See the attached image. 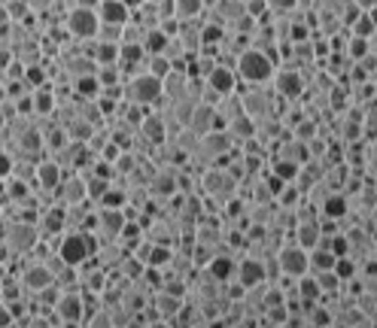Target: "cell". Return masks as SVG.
Wrapping results in <instances>:
<instances>
[{"instance_id": "7bdbcfd3", "label": "cell", "mask_w": 377, "mask_h": 328, "mask_svg": "<svg viewBox=\"0 0 377 328\" xmlns=\"http://www.w3.org/2000/svg\"><path fill=\"white\" fill-rule=\"evenodd\" d=\"M122 271H125L128 280H140V274L146 271V264L140 259H134V255H128V259H122Z\"/></svg>"}, {"instance_id": "4fadbf2b", "label": "cell", "mask_w": 377, "mask_h": 328, "mask_svg": "<svg viewBox=\"0 0 377 328\" xmlns=\"http://www.w3.org/2000/svg\"><path fill=\"white\" fill-rule=\"evenodd\" d=\"M234 86H238V76H234V70L231 67H222V64H216V70H213V74L204 79V88L213 91L216 98L234 95Z\"/></svg>"}, {"instance_id": "b9f144b4", "label": "cell", "mask_w": 377, "mask_h": 328, "mask_svg": "<svg viewBox=\"0 0 377 328\" xmlns=\"http://www.w3.org/2000/svg\"><path fill=\"white\" fill-rule=\"evenodd\" d=\"M347 34H350V37H359V40H371V37L377 34V28L371 25V18H369V16H362L359 22H356V25L347 30Z\"/></svg>"}, {"instance_id": "4316f807", "label": "cell", "mask_w": 377, "mask_h": 328, "mask_svg": "<svg viewBox=\"0 0 377 328\" xmlns=\"http://www.w3.org/2000/svg\"><path fill=\"white\" fill-rule=\"evenodd\" d=\"M226 131H228L231 143H247V140H253V137H256V122H253V119H247V116H240V119L228 122V125H226Z\"/></svg>"}, {"instance_id": "7402d4cb", "label": "cell", "mask_w": 377, "mask_h": 328, "mask_svg": "<svg viewBox=\"0 0 377 328\" xmlns=\"http://www.w3.org/2000/svg\"><path fill=\"white\" fill-rule=\"evenodd\" d=\"M152 307H156V316L158 320H165V322H174L180 310L186 304H182V298H177V295H168V292H156V298H152Z\"/></svg>"}, {"instance_id": "9a60e30c", "label": "cell", "mask_w": 377, "mask_h": 328, "mask_svg": "<svg viewBox=\"0 0 377 328\" xmlns=\"http://www.w3.org/2000/svg\"><path fill=\"white\" fill-rule=\"evenodd\" d=\"M95 225H98V231L104 234V238H110V240H119L122 228H125V225H128V219H125V210H98V213H95Z\"/></svg>"}, {"instance_id": "44dd1931", "label": "cell", "mask_w": 377, "mask_h": 328, "mask_svg": "<svg viewBox=\"0 0 377 328\" xmlns=\"http://www.w3.org/2000/svg\"><path fill=\"white\" fill-rule=\"evenodd\" d=\"M22 283L28 286L30 292L43 295L46 289H52V286H55V276H52V271H49L46 264H30V268L22 274Z\"/></svg>"}, {"instance_id": "816d5d0a", "label": "cell", "mask_w": 377, "mask_h": 328, "mask_svg": "<svg viewBox=\"0 0 377 328\" xmlns=\"http://www.w3.org/2000/svg\"><path fill=\"white\" fill-rule=\"evenodd\" d=\"M9 25V16H6V4H0V28Z\"/></svg>"}, {"instance_id": "4dcf8cb0", "label": "cell", "mask_w": 377, "mask_h": 328, "mask_svg": "<svg viewBox=\"0 0 377 328\" xmlns=\"http://www.w3.org/2000/svg\"><path fill=\"white\" fill-rule=\"evenodd\" d=\"M95 64L98 67H119V43H100V40H98Z\"/></svg>"}, {"instance_id": "11a10c76", "label": "cell", "mask_w": 377, "mask_h": 328, "mask_svg": "<svg viewBox=\"0 0 377 328\" xmlns=\"http://www.w3.org/2000/svg\"><path fill=\"white\" fill-rule=\"evenodd\" d=\"M55 328H64V325H55Z\"/></svg>"}, {"instance_id": "1f68e13d", "label": "cell", "mask_w": 377, "mask_h": 328, "mask_svg": "<svg viewBox=\"0 0 377 328\" xmlns=\"http://www.w3.org/2000/svg\"><path fill=\"white\" fill-rule=\"evenodd\" d=\"M168 43H170V37H168L161 28H152V30H146V40H144L146 55H165Z\"/></svg>"}, {"instance_id": "cb8c5ba5", "label": "cell", "mask_w": 377, "mask_h": 328, "mask_svg": "<svg viewBox=\"0 0 377 328\" xmlns=\"http://www.w3.org/2000/svg\"><path fill=\"white\" fill-rule=\"evenodd\" d=\"M204 9H207V4H201V0H177V16L174 18L180 25H201Z\"/></svg>"}, {"instance_id": "f1b7e54d", "label": "cell", "mask_w": 377, "mask_h": 328, "mask_svg": "<svg viewBox=\"0 0 377 328\" xmlns=\"http://www.w3.org/2000/svg\"><path fill=\"white\" fill-rule=\"evenodd\" d=\"M30 100H34V112H40V116H49V112H52V110L58 107V98H55L52 86L37 88L34 95H30Z\"/></svg>"}, {"instance_id": "ba28073f", "label": "cell", "mask_w": 377, "mask_h": 328, "mask_svg": "<svg viewBox=\"0 0 377 328\" xmlns=\"http://www.w3.org/2000/svg\"><path fill=\"white\" fill-rule=\"evenodd\" d=\"M274 91H277V98H283V100H298L304 95V74L301 70L280 67L277 74H274Z\"/></svg>"}, {"instance_id": "2e32d148", "label": "cell", "mask_w": 377, "mask_h": 328, "mask_svg": "<svg viewBox=\"0 0 377 328\" xmlns=\"http://www.w3.org/2000/svg\"><path fill=\"white\" fill-rule=\"evenodd\" d=\"M277 158L280 161H292V164H308V143H301V140H295L289 131H283V137H280V146H277Z\"/></svg>"}, {"instance_id": "6da1fadb", "label": "cell", "mask_w": 377, "mask_h": 328, "mask_svg": "<svg viewBox=\"0 0 377 328\" xmlns=\"http://www.w3.org/2000/svg\"><path fill=\"white\" fill-rule=\"evenodd\" d=\"M277 74V64L262 52L259 46H250L238 55V64H234V76H240L247 86H262V82H271Z\"/></svg>"}, {"instance_id": "f546056e", "label": "cell", "mask_w": 377, "mask_h": 328, "mask_svg": "<svg viewBox=\"0 0 377 328\" xmlns=\"http://www.w3.org/2000/svg\"><path fill=\"white\" fill-rule=\"evenodd\" d=\"M110 189H113V180H104V177H98V173H88V177H86V194H88V201L100 204Z\"/></svg>"}, {"instance_id": "ac0fdd59", "label": "cell", "mask_w": 377, "mask_h": 328, "mask_svg": "<svg viewBox=\"0 0 377 328\" xmlns=\"http://www.w3.org/2000/svg\"><path fill=\"white\" fill-rule=\"evenodd\" d=\"M58 194H61V204H64V207H79V204H86L88 201V194H86V177H79V173L67 177L58 186Z\"/></svg>"}, {"instance_id": "52a82bcc", "label": "cell", "mask_w": 377, "mask_h": 328, "mask_svg": "<svg viewBox=\"0 0 377 328\" xmlns=\"http://www.w3.org/2000/svg\"><path fill=\"white\" fill-rule=\"evenodd\" d=\"M234 276H238L240 289H256V286L268 283V274H265V259H256V255H243V259L238 262V271H234Z\"/></svg>"}, {"instance_id": "db71d44e", "label": "cell", "mask_w": 377, "mask_h": 328, "mask_svg": "<svg viewBox=\"0 0 377 328\" xmlns=\"http://www.w3.org/2000/svg\"><path fill=\"white\" fill-rule=\"evenodd\" d=\"M4 194H6V182L0 180V198H4Z\"/></svg>"}, {"instance_id": "7dc6e473", "label": "cell", "mask_w": 377, "mask_h": 328, "mask_svg": "<svg viewBox=\"0 0 377 328\" xmlns=\"http://www.w3.org/2000/svg\"><path fill=\"white\" fill-rule=\"evenodd\" d=\"M16 170V164H13V158L6 156V152H0V180L4 177H9V173Z\"/></svg>"}, {"instance_id": "8d00e7d4", "label": "cell", "mask_w": 377, "mask_h": 328, "mask_svg": "<svg viewBox=\"0 0 377 328\" xmlns=\"http://www.w3.org/2000/svg\"><path fill=\"white\" fill-rule=\"evenodd\" d=\"M289 134L295 137V140H301V143H311V140H317V134H320V125H317V119L313 116H308L304 122H298Z\"/></svg>"}, {"instance_id": "bcb514c9", "label": "cell", "mask_w": 377, "mask_h": 328, "mask_svg": "<svg viewBox=\"0 0 377 328\" xmlns=\"http://www.w3.org/2000/svg\"><path fill=\"white\" fill-rule=\"evenodd\" d=\"M6 194H9V198H28V186H25L22 180H18V182H9V186H6Z\"/></svg>"}, {"instance_id": "d590c367", "label": "cell", "mask_w": 377, "mask_h": 328, "mask_svg": "<svg viewBox=\"0 0 377 328\" xmlns=\"http://www.w3.org/2000/svg\"><path fill=\"white\" fill-rule=\"evenodd\" d=\"M295 289H298V298H301V301L320 304V298H323L320 286H317V280H313L311 274H308V276H301V280H298V286H295Z\"/></svg>"}, {"instance_id": "30bf717a", "label": "cell", "mask_w": 377, "mask_h": 328, "mask_svg": "<svg viewBox=\"0 0 377 328\" xmlns=\"http://www.w3.org/2000/svg\"><path fill=\"white\" fill-rule=\"evenodd\" d=\"M40 240V228H34L30 222H16L9 225V234H6V250L9 252H28L30 246H37Z\"/></svg>"}, {"instance_id": "f907efd6", "label": "cell", "mask_w": 377, "mask_h": 328, "mask_svg": "<svg viewBox=\"0 0 377 328\" xmlns=\"http://www.w3.org/2000/svg\"><path fill=\"white\" fill-rule=\"evenodd\" d=\"M350 328H377V322H371V320H365V316H362V320L356 325H350Z\"/></svg>"}, {"instance_id": "f5cc1de1", "label": "cell", "mask_w": 377, "mask_h": 328, "mask_svg": "<svg viewBox=\"0 0 377 328\" xmlns=\"http://www.w3.org/2000/svg\"><path fill=\"white\" fill-rule=\"evenodd\" d=\"M365 16H369V18H371V25L377 28V4H371V9H369V13H365Z\"/></svg>"}, {"instance_id": "836d02e7", "label": "cell", "mask_w": 377, "mask_h": 328, "mask_svg": "<svg viewBox=\"0 0 377 328\" xmlns=\"http://www.w3.org/2000/svg\"><path fill=\"white\" fill-rule=\"evenodd\" d=\"M298 164H292V161H280V158H274V164H271V173L277 177L280 182H286V186H292L295 180H298Z\"/></svg>"}, {"instance_id": "8992f818", "label": "cell", "mask_w": 377, "mask_h": 328, "mask_svg": "<svg viewBox=\"0 0 377 328\" xmlns=\"http://www.w3.org/2000/svg\"><path fill=\"white\" fill-rule=\"evenodd\" d=\"M55 316L61 325H79L86 320V301L79 292H61L55 301Z\"/></svg>"}, {"instance_id": "3957f363", "label": "cell", "mask_w": 377, "mask_h": 328, "mask_svg": "<svg viewBox=\"0 0 377 328\" xmlns=\"http://www.w3.org/2000/svg\"><path fill=\"white\" fill-rule=\"evenodd\" d=\"M161 98H165V82L156 79L146 70H140L137 76H131L125 82V100L134 107H152V104H161Z\"/></svg>"}, {"instance_id": "60d3db41", "label": "cell", "mask_w": 377, "mask_h": 328, "mask_svg": "<svg viewBox=\"0 0 377 328\" xmlns=\"http://www.w3.org/2000/svg\"><path fill=\"white\" fill-rule=\"evenodd\" d=\"M25 82L30 88H43L46 86V70H43V64H30V67H25Z\"/></svg>"}, {"instance_id": "f6af8a7d", "label": "cell", "mask_w": 377, "mask_h": 328, "mask_svg": "<svg viewBox=\"0 0 377 328\" xmlns=\"http://www.w3.org/2000/svg\"><path fill=\"white\" fill-rule=\"evenodd\" d=\"M353 98L359 100V104H365V100L377 98V86H374V82L369 79V82H365V86H356V88H353Z\"/></svg>"}, {"instance_id": "5bb4252c", "label": "cell", "mask_w": 377, "mask_h": 328, "mask_svg": "<svg viewBox=\"0 0 377 328\" xmlns=\"http://www.w3.org/2000/svg\"><path fill=\"white\" fill-rule=\"evenodd\" d=\"M216 107H207V104H198L195 110H192V119H189V131L195 134L198 140L207 137L216 131Z\"/></svg>"}, {"instance_id": "e575fe53", "label": "cell", "mask_w": 377, "mask_h": 328, "mask_svg": "<svg viewBox=\"0 0 377 328\" xmlns=\"http://www.w3.org/2000/svg\"><path fill=\"white\" fill-rule=\"evenodd\" d=\"M344 55H347L350 64H359L362 58L371 55L369 49V40H359V37H347V49H344Z\"/></svg>"}, {"instance_id": "d6986e66", "label": "cell", "mask_w": 377, "mask_h": 328, "mask_svg": "<svg viewBox=\"0 0 377 328\" xmlns=\"http://www.w3.org/2000/svg\"><path fill=\"white\" fill-rule=\"evenodd\" d=\"M350 216V201H347V194H341V192H332L329 198L323 201V207H320V219H329V222H344Z\"/></svg>"}, {"instance_id": "74e56055", "label": "cell", "mask_w": 377, "mask_h": 328, "mask_svg": "<svg viewBox=\"0 0 377 328\" xmlns=\"http://www.w3.org/2000/svg\"><path fill=\"white\" fill-rule=\"evenodd\" d=\"M170 70H174V64L165 55H146V74L165 82V76H170Z\"/></svg>"}, {"instance_id": "c3c4849f", "label": "cell", "mask_w": 377, "mask_h": 328, "mask_svg": "<svg viewBox=\"0 0 377 328\" xmlns=\"http://www.w3.org/2000/svg\"><path fill=\"white\" fill-rule=\"evenodd\" d=\"M365 161H369V168L377 173V140L371 143V146L369 149H365Z\"/></svg>"}, {"instance_id": "603a6c76", "label": "cell", "mask_w": 377, "mask_h": 328, "mask_svg": "<svg viewBox=\"0 0 377 328\" xmlns=\"http://www.w3.org/2000/svg\"><path fill=\"white\" fill-rule=\"evenodd\" d=\"M234 271H238V259L234 255H213V262L207 264V276H213L216 283H228Z\"/></svg>"}, {"instance_id": "7a4b0ae2", "label": "cell", "mask_w": 377, "mask_h": 328, "mask_svg": "<svg viewBox=\"0 0 377 328\" xmlns=\"http://www.w3.org/2000/svg\"><path fill=\"white\" fill-rule=\"evenodd\" d=\"M61 22H64V30L70 37L83 40V43H88V40H98L100 18H98L95 4H67Z\"/></svg>"}, {"instance_id": "ffe728a7", "label": "cell", "mask_w": 377, "mask_h": 328, "mask_svg": "<svg viewBox=\"0 0 377 328\" xmlns=\"http://www.w3.org/2000/svg\"><path fill=\"white\" fill-rule=\"evenodd\" d=\"M295 246H301L304 252H311V250H317L320 246V238H323V225L320 219H313V222H295Z\"/></svg>"}, {"instance_id": "ab89813d", "label": "cell", "mask_w": 377, "mask_h": 328, "mask_svg": "<svg viewBox=\"0 0 377 328\" xmlns=\"http://www.w3.org/2000/svg\"><path fill=\"white\" fill-rule=\"evenodd\" d=\"M313 280H317V286H320V292L323 295H338L341 292V280L338 276H335V271H323V274H311Z\"/></svg>"}, {"instance_id": "9c48e42d", "label": "cell", "mask_w": 377, "mask_h": 328, "mask_svg": "<svg viewBox=\"0 0 377 328\" xmlns=\"http://www.w3.org/2000/svg\"><path fill=\"white\" fill-rule=\"evenodd\" d=\"M204 192L213 194V198H219V201H228V198H234V192H238V180H234L226 168L207 170L204 173Z\"/></svg>"}, {"instance_id": "d6a6232c", "label": "cell", "mask_w": 377, "mask_h": 328, "mask_svg": "<svg viewBox=\"0 0 377 328\" xmlns=\"http://www.w3.org/2000/svg\"><path fill=\"white\" fill-rule=\"evenodd\" d=\"M335 276H338L341 283H350L359 276V262L353 259V255H341L338 262H335Z\"/></svg>"}, {"instance_id": "5b68a950", "label": "cell", "mask_w": 377, "mask_h": 328, "mask_svg": "<svg viewBox=\"0 0 377 328\" xmlns=\"http://www.w3.org/2000/svg\"><path fill=\"white\" fill-rule=\"evenodd\" d=\"M277 268H280V276H289V280H301V276L311 274V264H308V252L301 250V246H280L277 250Z\"/></svg>"}, {"instance_id": "83f0119b", "label": "cell", "mask_w": 377, "mask_h": 328, "mask_svg": "<svg viewBox=\"0 0 377 328\" xmlns=\"http://www.w3.org/2000/svg\"><path fill=\"white\" fill-rule=\"evenodd\" d=\"M335 262H338V255L329 252V250H311L308 252V264H311V274H323V271H335Z\"/></svg>"}, {"instance_id": "277c9868", "label": "cell", "mask_w": 377, "mask_h": 328, "mask_svg": "<svg viewBox=\"0 0 377 328\" xmlns=\"http://www.w3.org/2000/svg\"><path fill=\"white\" fill-rule=\"evenodd\" d=\"M58 259L70 264V268H83V264L91 259V252H88V240H86V234L83 231H67V234H61V240H58Z\"/></svg>"}, {"instance_id": "681fc988", "label": "cell", "mask_w": 377, "mask_h": 328, "mask_svg": "<svg viewBox=\"0 0 377 328\" xmlns=\"http://www.w3.org/2000/svg\"><path fill=\"white\" fill-rule=\"evenodd\" d=\"M9 322H13V313H9V307L0 301V328H9Z\"/></svg>"}, {"instance_id": "ee69618b", "label": "cell", "mask_w": 377, "mask_h": 328, "mask_svg": "<svg viewBox=\"0 0 377 328\" xmlns=\"http://www.w3.org/2000/svg\"><path fill=\"white\" fill-rule=\"evenodd\" d=\"M28 13H30V4H6L9 25H13V22H28Z\"/></svg>"}, {"instance_id": "f35d334b", "label": "cell", "mask_w": 377, "mask_h": 328, "mask_svg": "<svg viewBox=\"0 0 377 328\" xmlns=\"http://www.w3.org/2000/svg\"><path fill=\"white\" fill-rule=\"evenodd\" d=\"M74 86H76V95L83 98V100H98L100 98V82H98V76H83V79H76Z\"/></svg>"}, {"instance_id": "d4e9b609", "label": "cell", "mask_w": 377, "mask_h": 328, "mask_svg": "<svg viewBox=\"0 0 377 328\" xmlns=\"http://www.w3.org/2000/svg\"><path fill=\"white\" fill-rule=\"evenodd\" d=\"M64 74L74 76V82L83 79V76H98V64H95L91 58H86L83 52H76V55H70V58L64 61Z\"/></svg>"}, {"instance_id": "e0dca14e", "label": "cell", "mask_w": 377, "mask_h": 328, "mask_svg": "<svg viewBox=\"0 0 377 328\" xmlns=\"http://www.w3.org/2000/svg\"><path fill=\"white\" fill-rule=\"evenodd\" d=\"M168 122L161 112H146V119H144V125L137 128V137H144L146 143H152V146H161V143L168 140Z\"/></svg>"}, {"instance_id": "484cf974", "label": "cell", "mask_w": 377, "mask_h": 328, "mask_svg": "<svg viewBox=\"0 0 377 328\" xmlns=\"http://www.w3.org/2000/svg\"><path fill=\"white\" fill-rule=\"evenodd\" d=\"M177 189H180V182H177V173L174 170H158L156 177L149 180V192L158 194V198H170Z\"/></svg>"}, {"instance_id": "7c38bea8", "label": "cell", "mask_w": 377, "mask_h": 328, "mask_svg": "<svg viewBox=\"0 0 377 328\" xmlns=\"http://www.w3.org/2000/svg\"><path fill=\"white\" fill-rule=\"evenodd\" d=\"M34 186H40L43 192H58V186L64 182V173H61V164L46 158V161H37L34 164Z\"/></svg>"}, {"instance_id": "8fae6325", "label": "cell", "mask_w": 377, "mask_h": 328, "mask_svg": "<svg viewBox=\"0 0 377 328\" xmlns=\"http://www.w3.org/2000/svg\"><path fill=\"white\" fill-rule=\"evenodd\" d=\"M95 9H98L100 25L125 28L131 22V9H128V4H122V0H100V4H95Z\"/></svg>"}]
</instances>
